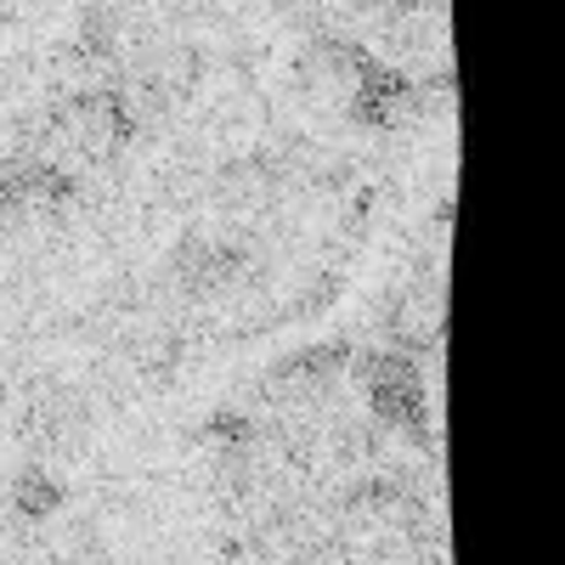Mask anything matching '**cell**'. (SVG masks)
I'll return each mask as SVG.
<instances>
[{
	"instance_id": "6da1fadb",
	"label": "cell",
	"mask_w": 565,
	"mask_h": 565,
	"mask_svg": "<svg viewBox=\"0 0 565 565\" xmlns=\"http://www.w3.org/2000/svg\"><path fill=\"white\" fill-rule=\"evenodd\" d=\"M18 509H23V521H45V514L63 509V487L45 476V469H23L18 476Z\"/></svg>"
}]
</instances>
